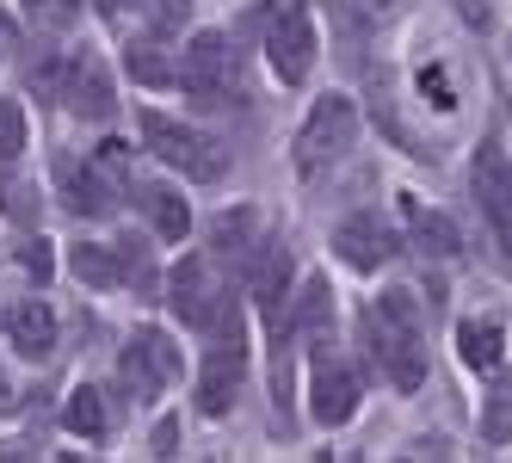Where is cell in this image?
Returning <instances> with one entry per match:
<instances>
[{
  "label": "cell",
  "instance_id": "19",
  "mask_svg": "<svg viewBox=\"0 0 512 463\" xmlns=\"http://www.w3.org/2000/svg\"><path fill=\"white\" fill-rule=\"evenodd\" d=\"M136 198H142V217H149V229L161 241H186L192 235V210L173 186H136Z\"/></svg>",
  "mask_w": 512,
  "mask_h": 463
},
{
  "label": "cell",
  "instance_id": "7",
  "mask_svg": "<svg viewBox=\"0 0 512 463\" xmlns=\"http://www.w3.org/2000/svg\"><path fill=\"white\" fill-rule=\"evenodd\" d=\"M364 402V377L352 359H340V352L315 346V371H309V414L321 426H346Z\"/></svg>",
  "mask_w": 512,
  "mask_h": 463
},
{
  "label": "cell",
  "instance_id": "18",
  "mask_svg": "<svg viewBox=\"0 0 512 463\" xmlns=\"http://www.w3.org/2000/svg\"><path fill=\"white\" fill-rule=\"evenodd\" d=\"M260 247V210L241 204V210H223L210 223V260H247Z\"/></svg>",
  "mask_w": 512,
  "mask_h": 463
},
{
  "label": "cell",
  "instance_id": "3",
  "mask_svg": "<svg viewBox=\"0 0 512 463\" xmlns=\"http://www.w3.org/2000/svg\"><path fill=\"white\" fill-rule=\"evenodd\" d=\"M142 142H149V155L173 173H186V180L198 186H216L229 173V149L216 136L179 124V118H161V112H142Z\"/></svg>",
  "mask_w": 512,
  "mask_h": 463
},
{
  "label": "cell",
  "instance_id": "30",
  "mask_svg": "<svg viewBox=\"0 0 512 463\" xmlns=\"http://www.w3.org/2000/svg\"><path fill=\"white\" fill-rule=\"evenodd\" d=\"M192 19V0H161V25H186Z\"/></svg>",
  "mask_w": 512,
  "mask_h": 463
},
{
  "label": "cell",
  "instance_id": "29",
  "mask_svg": "<svg viewBox=\"0 0 512 463\" xmlns=\"http://www.w3.org/2000/svg\"><path fill=\"white\" fill-rule=\"evenodd\" d=\"M75 13H81L75 0H44V19H50V25H75Z\"/></svg>",
  "mask_w": 512,
  "mask_h": 463
},
{
  "label": "cell",
  "instance_id": "24",
  "mask_svg": "<svg viewBox=\"0 0 512 463\" xmlns=\"http://www.w3.org/2000/svg\"><path fill=\"white\" fill-rule=\"evenodd\" d=\"M482 439L488 445H506L512 439V377H500L488 389V408H482Z\"/></svg>",
  "mask_w": 512,
  "mask_h": 463
},
{
  "label": "cell",
  "instance_id": "8",
  "mask_svg": "<svg viewBox=\"0 0 512 463\" xmlns=\"http://www.w3.org/2000/svg\"><path fill=\"white\" fill-rule=\"evenodd\" d=\"M179 87H186L192 99H229L235 87V44L223 38V31H198V38L186 44V62H179Z\"/></svg>",
  "mask_w": 512,
  "mask_h": 463
},
{
  "label": "cell",
  "instance_id": "10",
  "mask_svg": "<svg viewBox=\"0 0 512 463\" xmlns=\"http://www.w3.org/2000/svg\"><path fill=\"white\" fill-rule=\"evenodd\" d=\"M56 99H62L75 118H105V112H112L118 93H112V68H105V56H99V50H75V56H68Z\"/></svg>",
  "mask_w": 512,
  "mask_h": 463
},
{
  "label": "cell",
  "instance_id": "31",
  "mask_svg": "<svg viewBox=\"0 0 512 463\" xmlns=\"http://www.w3.org/2000/svg\"><path fill=\"white\" fill-rule=\"evenodd\" d=\"M173 445H179V426H173V420H161V426H155V451H161V457H173Z\"/></svg>",
  "mask_w": 512,
  "mask_h": 463
},
{
  "label": "cell",
  "instance_id": "32",
  "mask_svg": "<svg viewBox=\"0 0 512 463\" xmlns=\"http://www.w3.org/2000/svg\"><path fill=\"white\" fill-rule=\"evenodd\" d=\"M93 7H99L105 19H118V13H130V7H136V0H93Z\"/></svg>",
  "mask_w": 512,
  "mask_h": 463
},
{
  "label": "cell",
  "instance_id": "11",
  "mask_svg": "<svg viewBox=\"0 0 512 463\" xmlns=\"http://www.w3.org/2000/svg\"><path fill=\"white\" fill-rule=\"evenodd\" d=\"M167 303H173V315H179L186 328H210V322H216L223 291H216V272H210L204 254H186V260L173 266V278H167Z\"/></svg>",
  "mask_w": 512,
  "mask_h": 463
},
{
  "label": "cell",
  "instance_id": "6",
  "mask_svg": "<svg viewBox=\"0 0 512 463\" xmlns=\"http://www.w3.org/2000/svg\"><path fill=\"white\" fill-rule=\"evenodd\" d=\"M179 377V346L161 334V328H136L118 352V383H124V396L136 402H155L161 389Z\"/></svg>",
  "mask_w": 512,
  "mask_h": 463
},
{
  "label": "cell",
  "instance_id": "17",
  "mask_svg": "<svg viewBox=\"0 0 512 463\" xmlns=\"http://www.w3.org/2000/svg\"><path fill=\"white\" fill-rule=\"evenodd\" d=\"M401 217H408V229H414V247H420V254H432V260H457V254H463L457 223H451V217H438V210H426L420 198H401Z\"/></svg>",
  "mask_w": 512,
  "mask_h": 463
},
{
  "label": "cell",
  "instance_id": "12",
  "mask_svg": "<svg viewBox=\"0 0 512 463\" xmlns=\"http://www.w3.org/2000/svg\"><path fill=\"white\" fill-rule=\"evenodd\" d=\"M247 291H253V303H260V315L278 334L284 328V303H290V247L284 241H260L247 254Z\"/></svg>",
  "mask_w": 512,
  "mask_h": 463
},
{
  "label": "cell",
  "instance_id": "9",
  "mask_svg": "<svg viewBox=\"0 0 512 463\" xmlns=\"http://www.w3.org/2000/svg\"><path fill=\"white\" fill-rule=\"evenodd\" d=\"M469 186H475V204H482V217L494 223L500 247L512 254V161H506L500 142H482V149H475Z\"/></svg>",
  "mask_w": 512,
  "mask_h": 463
},
{
  "label": "cell",
  "instance_id": "14",
  "mask_svg": "<svg viewBox=\"0 0 512 463\" xmlns=\"http://www.w3.org/2000/svg\"><path fill=\"white\" fill-rule=\"evenodd\" d=\"M334 254H340L352 272H377V266L395 260V235L371 217V210H358V217H346V223L334 229Z\"/></svg>",
  "mask_w": 512,
  "mask_h": 463
},
{
  "label": "cell",
  "instance_id": "25",
  "mask_svg": "<svg viewBox=\"0 0 512 463\" xmlns=\"http://www.w3.org/2000/svg\"><path fill=\"white\" fill-rule=\"evenodd\" d=\"M31 142V124H25V105L19 99H0V167H13Z\"/></svg>",
  "mask_w": 512,
  "mask_h": 463
},
{
  "label": "cell",
  "instance_id": "15",
  "mask_svg": "<svg viewBox=\"0 0 512 463\" xmlns=\"http://www.w3.org/2000/svg\"><path fill=\"white\" fill-rule=\"evenodd\" d=\"M327 328H334V291H327V278H303L297 303H284V340L297 334L309 346H327Z\"/></svg>",
  "mask_w": 512,
  "mask_h": 463
},
{
  "label": "cell",
  "instance_id": "28",
  "mask_svg": "<svg viewBox=\"0 0 512 463\" xmlns=\"http://www.w3.org/2000/svg\"><path fill=\"white\" fill-rule=\"evenodd\" d=\"M25 266H31V278H50V247L31 241V247H25Z\"/></svg>",
  "mask_w": 512,
  "mask_h": 463
},
{
  "label": "cell",
  "instance_id": "27",
  "mask_svg": "<svg viewBox=\"0 0 512 463\" xmlns=\"http://www.w3.org/2000/svg\"><path fill=\"white\" fill-rule=\"evenodd\" d=\"M87 161H93V167L105 173V180L118 186V180H124V167H130V149H124V142H99V149H93Z\"/></svg>",
  "mask_w": 512,
  "mask_h": 463
},
{
  "label": "cell",
  "instance_id": "5",
  "mask_svg": "<svg viewBox=\"0 0 512 463\" xmlns=\"http://www.w3.org/2000/svg\"><path fill=\"white\" fill-rule=\"evenodd\" d=\"M352 142H358V105L346 93H321L309 105L303 130H297V173H303V180H315V173L340 167L352 155Z\"/></svg>",
  "mask_w": 512,
  "mask_h": 463
},
{
  "label": "cell",
  "instance_id": "21",
  "mask_svg": "<svg viewBox=\"0 0 512 463\" xmlns=\"http://www.w3.org/2000/svg\"><path fill=\"white\" fill-rule=\"evenodd\" d=\"M500 352H506L500 322H457V359L469 371H500Z\"/></svg>",
  "mask_w": 512,
  "mask_h": 463
},
{
  "label": "cell",
  "instance_id": "23",
  "mask_svg": "<svg viewBox=\"0 0 512 463\" xmlns=\"http://www.w3.org/2000/svg\"><path fill=\"white\" fill-rule=\"evenodd\" d=\"M62 433H75V439H99L105 433V396H99V383H75V396L62 402Z\"/></svg>",
  "mask_w": 512,
  "mask_h": 463
},
{
  "label": "cell",
  "instance_id": "16",
  "mask_svg": "<svg viewBox=\"0 0 512 463\" xmlns=\"http://www.w3.org/2000/svg\"><path fill=\"white\" fill-rule=\"evenodd\" d=\"M7 340H13L19 359H50V352H56V309L50 303H13Z\"/></svg>",
  "mask_w": 512,
  "mask_h": 463
},
{
  "label": "cell",
  "instance_id": "22",
  "mask_svg": "<svg viewBox=\"0 0 512 463\" xmlns=\"http://www.w3.org/2000/svg\"><path fill=\"white\" fill-rule=\"evenodd\" d=\"M68 272H75L81 284H93V291H112V284H124L118 254H112V247H99V241H75V247H68Z\"/></svg>",
  "mask_w": 512,
  "mask_h": 463
},
{
  "label": "cell",
  "instance_id": "13",
  "mask_svg": "<svg viewBox=\"0 0 512 463\" xmlns=\"http://www.w3.org/2000/svg\"><path fill=\"white\" fill-rule=\"evenodd\" d=\"M56 186H62V204L75 210V217H112V210H118V186L105 180L93 161H81V155L56 161Z\"/></svg>",
  "mask_w": 512,
  "mask_h": 463
},
{
  "label": "cell",
  "instance_id": "2",
  "mask_svg": "<svg viewBox=\"0 0 512 463\" xmlns=\"http://www.w3.org/2000/svg\"><path fill=\"white\" fill-rule=\"evenodd\" d=\"M204 334H216V346L204 352V371H198V414L223 420L235 408V396H241V377H247V322H241V309L223 303Z\"/></svg>",
  "mask_w": 512,
  "mask_h": 463
},
{
  "label": "cell",
  "instance_id": "20",
  "mask_svg": "<svg viewBox=\"0 0 512 463\" xmlns=\"http://www.w3.org/2000/svg\"><path fill=\"white\" fill-rule=\"evenodd\" d=\"M124 68H130L136 87H173V81H179V62L167 56L161 38H136V44L124 50Z\"/></svg>",
  "mask_w": 512,
  "mask_h": 463
},
{
  "label": "cell",
  "instance_id": "4",
  "mask_svg": "<svg viewBox=\"0 0 512 463\" xmlns=\"http://www.w3.org/2000/svg\"><path fill=\"white\" fill-rule=\"evenodd\" d=\"M260 38H266V62L284 87H303L315 68V19L309 0H260Z\"/></svg>",
  "mask_w": 512,
  "mask_h": 463
},
{
  "label": "cell",
  "instance_id": "26",
  "mask_svg": "<svg viewBox=\"0 0 512 463\" xmlns=\"http://www.w3.org/2000/svg\"><path fill=\"white\" fill-rule=\"evenodd\" d=\"M112 254H118V272L130 278V284H142V291H149V241H142V235H118V247H112Z\"/></svg>",
  "mask_w": 512,
  "mask_h": 463
},
{
  "label": "cell",
  "instance_id": "1",
  "mask_svg": "<svg viewBox=\"0 0 512 463\" xmlns=\"http://www.w3.org/2000/svg\"><path fill=\"white\" fill-rule=\"evenodd\" d=\"M364 346H371L377 371L395 383V389H420L426 383V340H420V309H414V291H383L371 309H364Z\"/></svg>",
  "mask_w": 512,
  "mask_h": 463
}]
</instances>
